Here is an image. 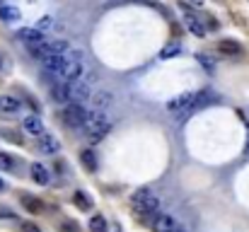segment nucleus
I'll use <instances>...</instances> for the list:
<instances>
[{
    "label": "nucleus",
    "mask_w": 249,
    "mask_h": 232,
    "mask_svg": "<svg viewBox=\"0 0 249 232\" xmlns=\"http://www.w3.org/2000/svg\"><path fill=\"white\" fill-rule=\"evenodd\" d=\"M85 107L83 104H78V102H71V104H66V109H63V121H66V126H71V128H83V121H85Z\"/></svg>",
    "instance_id": "423d86ee"
},
{
    "label": "nucleus",
    "mask_w": 249,
    "mask_h": 232,
    "mask_svg": "<svg viewBox=\"0 0 249 232\" xmlns=\"http://www.w3.org/2000/svg\"><path fill=\"white\" fill-rule=\"evenodd\" d=\"M22 232H41V228L34 223H22Z\"/></svg>",
    "instance_id": "c756f323"
},
{
    "label": "nucleus",
    "mask_w": 249,
    "mask_h": 232,
    "mask_svg": "<svg viewBox=\"0 0 249 232\" xmlns=\"http://www.w3.org/2000/svg\"><path fill=\"white\" fill-rule=\"evenodd\" d=\"M2 189H5V181H2V179H0V191H2Z\"/></svg>",
    "instance_id": "473e14b6"
},
{
    "label": "nucleus",
    "mask_w": 249,
    "mask_h": 232,
    "mask_svg": "<svg viewBox=\"0 0 249 232\" xmlns=\"http://www.w3.org/2000/svg\"><path fill=\"white\" fill-rule=\"evenodd\" d=\"M19 107H22V104H19L17 97H10V94H2V97H0V114H5V116H7V114H17Z\"/></svg>",
    "instance_id": "4468645a"
},
{
    "label": "nucleus",
    "mask_w": 249,
    "mask_h": 232,
    "mask_svg": "<svg viewBox=\"0 0 249 232\" xmlns=\"http://www.w3.org/2000/svg\"><path fill=\"white\" fill-rule=\"evenodd\" d=\"M73 201H75L83 211H89V208H92V203L85 198V191H75V194H73Z\"/></svg>",
    "instance_id": "b1692460"
},
{
    "label": "nucleus",
    "mask_w": 249,
    "mask_h": 232,
    "mask_svg": "<svg viewBox=\"0 0 249 232\" xmlns=\"http://www.w3.org/2000/svg\"><path fill=\"white\" fill-rule=\"evenodd\" d=\"M131 203H133L136 213H141V215L158 213V206H160L155 191H150V189H138V191L133 194V201H131Z\"/></svg>",
    "instance_id": "7ed1b4c3"
},
{
    "label": "nucleus",
    "mask_w": 249,
    "mask_h": 232,
    "mask_svg": "<svg viewBox=\"0 0 249 232\" xmlns=\"http://www.w3.org/2000/svg\"><path fill=\"white\" fill-rule=\"evenodd\" d=\"M63 63H66V58H63V56H49V58H44V61H41L44 73H49V75H58V73H61V68H63Z\"/></svg>",
    "instance_id": "ddd939ff"
},
{
    "label": "nucleus",
    "mask_w": 249,
    "mask_h": 232,
    "mask_svg": "<svg viewBox=\"0 0 249 232\" xmlns=\"http://www.w3.org/2000/svg\"><path fill=\"white\" fill-rule=\"evenodd\" d=\"M179 49H181V46H179V44H167L165 49H162V54H160V58H169V56H177V54H179Z\"/></svg>",
    "instance_id": "393cba45"
},
{
    "label": "nucleus",
    "mask_w": 249,
    "mask_h": 232,
    "mask_svg": "<svg viewBox=\"0 0 249 232\" xmlns=\"http://www.w3.org/2000/svg\"><path fill=\"white\" fill-rule=\"evenodd\" d=\"M17 39L29 49V54H32L36 46H41V44L46 41L44 32H39V29H34V27H24V29H19V32H17Z\"/></svg>",
    "instance_id": "0eeeda50"
},
{
    "label": "nucleus",
    "mask_w": 249,
    "mask_h": 232,
    "mask_svg": "<svg viewBox=\"0 0 249 232\" xmlns=\"http://www.w3.org/2000/svg\"><path fill=\"white\" fill-rule=\"evenodd\" d=\"M87 99H89V85L83 82V80H75V82H73V89H71V102L83 104Z\"/></svg>",
    "instance_id": "f8f14e48"
},
{
    "label": "nucleus",
    "mask_w": 249,
    "mask_h": 232,
    "mask_svg": "<svg viewBox=\"0 0 249 232\" xmlns=\"http://www.w3.org/2000/svg\"><path fill=\"white\" fill-rule=\"evenodd\" d=\"M36 141H39V148H41V153L46 155H56L61 150V143L51 136V133H46V131H41L39 136H36Z\"/></svg>",
    "instance_id": "1a4fd4ad"
},
{
    "label": "nucleus",
    "mask_w": 249,
    "mask_h": 232,
    "mask_svg": "<svg viewBox=\"0 0 249 232\" xmlns=\"http://www.w3.org/2000/svg\"><path fill=\"white\" fill-rule=\"evenodd\" d=\"M78 80H83V82H87V85H89V82H97L99 77H97V71H92V68H89V71H83Z\"/></svg>",
    "instance_id": "a878e982"
},
{
    "label": "nucleus",
    "mask_w": 249,
    "mask_h": 232,
    "mask_svg": "<svg viewBox=\"0 0 249 232\" xmlns=\"http://www.w3.org/2000/svg\"><path fill=\"white\" fill-rule=\"evenodd\" d=\"M0 169H2V172H12V169H15V160H12V155L0 153Z\"/></svg>",
    "instance_id": "5701e85b"
},
{
    "label": "nucleus",
    "mask_w": 249,
    "mask_h": 232,
    "mask_svg": "<svg viewBox=\"0 0 249 232\" xmlns=\"http://www.w3.org/2000/svg\"><path fill=\"white\" fill-rule=\"evenodd\" d=\"M87 228H89V232H107V220L102 215H92Z\"/></svg>",
    "instance_id": "4be33fe9"
},
{
    "label": "nucleus",
    "mask_w": 249,
    "mask_h": 232,
    "mask_svg": "<svg viewBox=\"0 0 249 232\" xmlns=\"http://www.w3.org/2000/svg\"><path fill=\"white\" fill-rule=\"evenodd\" d=\"M29 174H32V179H34L39 186H49V184H51V174H49V169H46L41 162H34V164L29 167Z\"/></svg>",
    "instance_id": "9d476101"
},
{
    "label": "nucleus",
    "mask_w": 249,
    "mask_h": 232,
    "mask_svg": "<svg viewBox=\"0 0 249 232\" xmlns=\"http://www.w3.org/2000/svg\"><path fill=\"white\" fill-rule=\"evenodd\" d=\"M68 49H71V46H68V41L56 39V41H44L41 46H36V49L32 51V56L41 63V61H44V58H49V56H63Z\"/></svg>",
    "instance_id": "20e7f679"
},
{
    "label": "nucleus",
    "mask_w": 249,
    "mask_h": 232,
    "mask_svg": "<svg viewBox=\"0 0 249 232\" xmlns=\"http://www.w3.org/2000/svg\"><path fill=\"white\" fill-rule=\"evenodd\" d=\"M51 24H53V17H49V15H44V17H41V19L36 22V29H39V32H44V29H49Z\"/></svg>",
    "instance_id": "bb28decb"
},
{
    "label": "nucleus",
    "mask_w": 249,
    "mask_h": 232,
    "mask_svg": "<svg viewBox=\"0 0 249 232\" xmlns=\"http://www.w3.org/2000/svg\"><path fill=\"white\" fill-rule=\"evenodd\" d=\"M218 51L225 54V56H242V46H240L237 41H232V39H223V41H218Z\"/></svg>",
    "instance_id": "2eb2a0df"
},
{
    "label": "nucleus",
    "mask_w": 249,
    "mask_h": 232,
    "mask_svg": "<svg viewBox=\"0 0 249 232\" xmlns=\"http://www.w3.org/2000/svg\"><path fill=\"white\" fill-rule=\"evenodd\" d=\"M189 2H191L194 7H201V5H203V0H189Z\"/></svg>",
    "instance_id": "7c9ffc66"
},
{
    "label": "nucleus",
    "mask_w": 249,
    "mask_h": 232,
    "mask_svg": "<svg viewBox=\"0 0 249 232\" xmlns=\"http://www.w3.org/2000/svg\"><path fill=\"white\" fill-rule=\"evenodd\" d=\"M104 2H116V0H104Z\"/></svg>",
    "instance_id": "72a5a7b5"
},
{
    "label": "nucleus",
    "mask_w": 249,
    "mask_h": 232,
    "mask_svg": "<svg viewBox=\"0 0 249 232\" xmlns=\"http://www.w3.org/2000/svg\"><path fill=\"white\" fill-rule=\"evenodd\" d=\"M80 162H83V167L87 172H94L99 167L97 164V155H94V150H89V148H85L83 153H80Z\"/></svg>",
    "instance_id": "6ab92c4d"
},
{
    "label": "nucleus",
    "mask_w": 249,
    "mask_h": 232,
    "mask_svg": "<svg viewBox=\"0 0 249 232\" xmlns=\"http://www.w3.org/2000/svg\"><path fill=\"white\" fill-rule=\"evenodd\" d=\"M174 228H177V223L172 215H167V213L153 215V230L155 232H174Z\"/></svg>",
    "instance_id": "9b49d317"
},
{
    "label": "nucleus",
    "mask_w": 249,
    "mask_h": 232,
    "mask_svg": "<svg viewBox=\"0 0 249 232\" xmlns=\"http://www.w3.org/2000/svg\"><path fill=\"white\" fill-rule=\"evenodd\" d=\"M61 232H80V228H78V223H71L68 220V223L61 225Z\"/></svg>",
    "instance_id": "c85d7f7f"
},
{
    "label": "nucleus",
    "mask_w": 249,
    "mask_h": 232,
    "mask_svg": "<svg viewBox=\"0 0 249 232\" xmlns=\"http://www.w3.org/2000/svg\"><path fill=\"white\" fill-rule=\"evenodd\" d=\"M184 24L189 27V32H191V34H196V36H206V27H203L194 15H186V17H184Z\"/></svg>",
    "instance_id": "aec40b11"
},
{
    "label": "nucleus",
    "mask_w": 249,
    "mask_h": 232,
    "mask_svg": "<svg viewBox=\"0 0 249 232\" xmlns=\"http://www.w3.org/2000/svg\"><path fill=\"white\" fill-rule=\"evenodd\" d=\"M24 131H27L29 136H39V133L44 131V124H41V119H39L36 114H29V116H24Z\"/></svg>",
    "instance_id": "dca6fc26"
},
{
    "label": "nucleus",
    "mask_w": 249,
    "mask_h": 232,
    "mask_svg": "<svg viewBox=\"0 0 249 232\" xmlns=\"http://www.w3.org/2000/svg\"><path fill=\"white\" fill-rule=\"evenodd\" d=\"M191 109H196V92H181V94H177L174 99H169L167 102V111H172V114H189Z\"/></svg>",
    "instance_id": "39448f33"
},
{
    "label": "nucleus",
    "mask_w": 249,
    "mask_h": 232,
    "mask_svg": "<svg viewBox=\"0 0 249 232\" xmlns=\"http://www.w3.org/2000/svg\"><path fill=\"white\" fill-rule=\"evenodd\" d=\"M2 68H5V61H2V56H0V71H2Z\"/></svg>",
    "instance_id": "2f4dec72"
},
{
    "label": "nucleus",
    "mask_w": 249,
    "mask_h": 232,
    "mask_svg": "<svg viewBox=\"0 0 249 232\" xmlns=\"http://www.w3.org/2000/svg\"><path fill=\"white\" fill-rule=\"evenodd\" d=\"M198 61H201V66H203L206 71H213V68H215V63H213L208 56H203V54H198Z\"/></svg>",
    "instance_id": "cd10ccee"
},
{
    "label": "nucleus",
    "mask_w": 249,
    "mask_h": 232,
    "mask_svg": "<svg viewBox=\"0 0 249 232\" xmlns=\"http://www.w3.org/2000/svg\"><path fill=\"white\" fill-rule=\"evenodd\" d=\"M19 201H22V206H24V208H27L29 213H34V215L44 213V203H41L39 198H32V196H27V194H24V196H22Z\"/></svg>",
    "instance_id": "a211bd4d"
},
{
    "label": "nucleus",
    "mask_w": 249,
    "mask_h": 232,
    "mask_svg": "<svg viewBox=\"0 0 249 232\" xmlns=\"http://www.w3.org/2000/svg\"><path fill=\"white\" fill-rule=\"evenodd\" d=\"M0 17L5 22H17L19 19V10L17 7H10V5H0Z\"/></svg>",
    "instance_id": "412c9836"
},
{
    "label": "nucleus",
    "mask_w": 249,
    "mask_h": 232,
    "mask_svg": "<svg viewBox=\"0 0 249 232\" xmlns=\"http://www.w3.org/2000/svg\"><path fill=\"white\" fill-rule=\"evenodd\" d=\"M111 102H114V94L107 92V89H102V92H97V94L92 97V104H94V109H99V111H104L107 107H111Z\"/></svg>",
    "instance_id": "f3484780"
},
{
    "label": "nucleus",
    "mask_w": 249,
    "mask_h": 232,
    "mask_svg": "<svg viewBox=\"0 0 249 232\" xmlns=\"http://www.w3.org/2000/svg\"><path fill=\"white\" fill-rule=\"evenodd\" d=\"M83 131H85V136H87L89 143H99V141H104V136L111 131V121H109V116H107L104 111L92 109V111L85 114Z\"/></svg>",
    "instance_id": "f257e3e1"
},
{
    "label": "nucleus",
    "mask_w": 249,
    "mask_h": 232,
    "mask_svg": "<svg viewBox=\"0 0 249 232\" xmlns=\"http://www.w3.org/2000/svg\"><path fill=\"white\" fill-rule=\"evenodd\" d=\"M71 89H73V82L58 80V82H53V87H51V99L58 102V104H66V102H71Z\"/></svg>",
    "instance_id": "6e6552de"
},
{
    "label": "nucleus",
    "mask_w": 249,
    "mask_h": 232,
    "mask_svg": "<svg viewBox=\"0 0 249 232\" xmlns=\"http://www.w3.org/2000/svg\"><path fill=\"white\" fill-rule=\"evenodd\" d=\"M63 58H66V63H63L58 77H61L63 82H75V80L80 77V73H83V51L68 49V51L63 54Z\"/></svg>",
    "instance_id": "f03ea898"
}]
</instances>
